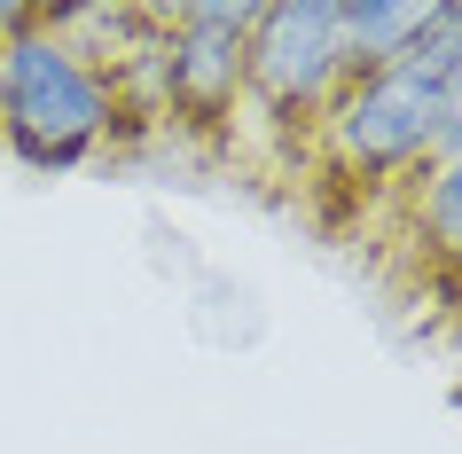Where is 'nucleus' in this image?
Wrapping results in <instances>:
<instances>
[{"mask_svg":"<svg viewBox=\"0 0 462 454\" xmlns=\"http://www.w3.org/2000/svg\"><path fill=\"white\" fill-rule=\"evenodd\" d=\"M455 55H462V0H439L431 32L400 63L345 79L337 95H329V110L306 134L321 149V165L337 172V181H361V189L423 172L439 157V95H447Z\"/></svg>","mask_w":462,"mask_h":454,"instance_id":"obj_1","label":"nucleus"},{"mask_svg":"<svg viewBox=\"0 0 462 454\" xmlns=\"http://www.w3.org/2000/svg\"><path fill=\"white\" fill-rule=\"evenodd\" d=\"M118 118H125L118 87L95 63V48H79V40H63L48 24L0 40V134H8V149L24 165H40V172L87 165Z\"/></svg>","mask_w":462,"mask_h":454,"instance_id":"obj_2","label":"nucleus"},{"mask_svg":"<svg viewBox=\"0 0 462 454\" xmlns=\"http://www.w3.org/2000/svg\"><path fill=\"white\" fill-rule=\"evenodd\" d=\"M337 87H345L337 0H259L244 110H259L274 134H314V118L329 110Z\"/></svg>","mask_w":462,"mask_h":454,"instance_id":"obj_3","label":"nucleus"},{"mask_svg":"<svg viewBox=\"0 0 462 454\" xmlns=\"http://www.w3.org/2000/svg\"><path fill=\"white\" fill-rule=\"evenodd\" d=\"M149 16H157V55H165V118L227 125L244 110L259 0H172Z\"/></svg>","mask_w":462,"mask_h":454,"instance_id":"obj_4","label":"nucleus"},{"mask_svg":"<svg viewBox=\"0 0 462 454\" xmlns=\"http://www.w3.org/2000/svg\"><path fill=\"white\" fill-rule=\"evenodd\" d=\"M439 0H337V48H345V79L384 71L431 32Z\"/></svg>","mask_w":462,"mask_h":454,"instance_id":"obj_5","label":"nucleus"},{"mask_svg":"<svg viewBox=\"0 0 462 454\" xmlns=\"http://www.w3.org/2000/svg\"><path fill=\"white\" fill-rule=\"evenodd\" d=\"M408 227H415V243H423L439 266H462V149H447V157L423 165Z\"/></svg>","mask_w":462,"mask_h":454,"instance_id":"obj_6","label":"nucleus"},{"mask_svg":"<svg viewBox=\"0 0 462 454\" xmlns=\"http://www.w3.org/2000/svg\"><path fill=\"white\" fill-rule=\"evenodd\" d=\"M447 149H462V55H455V71H447V95H439V157Z\"/></svg>","mask_w":462,"mask_h":454,"instance_id":"obj_7","label":"nucleus"}]
</instances>
